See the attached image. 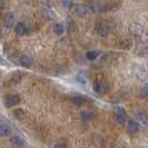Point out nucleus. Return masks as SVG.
I'll list each match as a JSON object with an SVG mask.
<instances>
[{
	"instance_id": "2",
	"label": "nucleus",
	"mask_w": 148,
	"mask_h": 148,
	"mask_svg": "<svg viewBox=\"0 0 148 148\" xmlns=\"http://www.w3.org/2000/svg\"><path fill=\"white\" fill-rule=\"evenodd\" d=\"M115 118L119 124H125L127 120V112L123 107H116L115 108Z\"/></svg>"
},
{
	"instance_id": "3",
	"label": "nucleus",
	"mask_w": 148,
	"mask_h": 148,
	"mask_svg": "<svg viewBox=\"0 0 148 148\" xmlns=\"http://www.w3.org/2000/svg\"><path fill=\"white\" fill-rule=\"evenodd\" d=\"M96 32L99 37H107L110 34V28L106 23H98L96 27Z\"/></svg>"
},
{
	"instance_id": "1",
	"label": "nucleus",
	"mask_w": 148,
	"mask_h": 148,
	"mask_svg": "<svg viewBox=\"0 0 148 148\" xmlns=\"http://www.w3.org/2000/svg\"><path fill=\"white\" fill-rule=\"evenodd\" d=\"M19 103H20V97L18 96V95H15V94L7 95V96L5 97V99H3V104H5V106L7 108H12V107L17 106Z\"/></svg>"
},
{
	"instance_id": "5",
	"label": "nucleus",
	"mask_w": 148,
	"mask_h": 148,
	"mask_svg": "<svg viewBox=\"0 0 148 148\" xmlns=\"http://www.w3.org/2000/svg\"><path fill=\"white\" fill-rule=\"evenodd\" d=\"M15 32L18 36H25L28 34V27L23 22H18L15 27Z\"/></svg>"
},
{
	"instance_id": "23",
	"label": "nucleus",
	"mask_w": 148,
	"mask_h": 148,
	"mask_svg": "<svg viewBox=\"0 0 148 148\" xmlns=\"http://www.w3.org/2000/svg\"><path fill=\"white\" fill-rule=\"evenodd\" d=\"M0 77H1V71H0Z\"/></svg>"
},
{
	"instance_id": "6",
	"label": "nucleus",
	"mask_w": 148,
	"mask_h": 148,
	"mask_svg": "<svg viewBox=\"0 0 148 148\" xmlns=\"http://www.w3.org/2000/svg\"><path fill=\"white\" fill-rule=\"evenodd\" d=\"M3 23L6 28H12L15 25V16L12 12H7L5 15V19H3Z\"/></svg>"
},
{
	"instance_id": "11",
	"label": "nucleus",
	"mask_w": 148,
	"mask_h": 148,
	"mask_svg": "<svg viewBox=\"0 0 148 148\" xmlns=\"http://www.w3.org/2000/svg\"><path fill=\"white\" fill-rule=\"evenodd\" d=\"M75 12L79 17H84L87 14V7L85 5H76L75 6Z\"/></svg>"
},
{
	"instance_id": "17",
	"label": "nucleus",
	"mask_w": 148,
	"mask_h": 148,
	"mask_svg": "<svg viewBox=\"0 0 148 148\" xmlns=\"http://www.w3.org/2000/svg\"><path fill=\"white\" fill-rule=\"evenodd\" d=\"M14 116H15L16 118H18V119H22V118H23V116H25V112H23V110H22V109L18 108V109L14 110Z\"/></svg>"
},
{
	"instance_id": "15",
	"label": "nucleus",
	"mask_w": 148,
	"mask_h": 148,
	"mask_svg": "<svg viewBox=\"0 0 148 148\" xmlns=\"http://www.w3.org/2000/svg\"><path fill=\"white\" fill-rule=\"evenodd\" d=\"M79 116H80V119H82V121H89V120H91V119H92L94 114H92L91 111L82 110V112L79 114Z\"/></svg>"
},
{
	"instance_id": "8",
	"label": "nucleus",
	"mask_w": 148,
	"mask_h": 148,
	"mask_svg": "<svg viewBox=\"0 0 148 148\" xmlns=\"http://www.w3.org/2000/svg\"><path fill=\"white\" fill-rule=\"evenodd\" d=\"M19 64L25 68H29L32 65V59L30 58L29 56H26V55H22L19 58Z\"/></svg>"
},
{
	"instance_id": "9",
	"label": "nucleus",
	"mask_w": 148,
	"mask_h": 148,
	"mask_svg": "<svg viewBox=\"0 0 148 148\" xmlns=\"http://www.w3.org/2000/svg\"><path fill=\"white\" fill-rule=\"evenodd\" d=\"M128 130L132 134L138 133V130H139V124L136 120H134V119L128 120Z\"/></svg>"
},
{
	"instance_id": "22",
	"label": "nucleus",
	"mask_w": 148,
	"mask_h": 148,
	"mask_svg": "<svg viewBox=\"0 0 148 148\" xmlns=\"http://www.w3.org/2000/svg\"><path fill=\"white\" fill-rule=\"evenodd\" d=\"M146 36L148 37V29H147V31H146Z\"/></svg>"
},
{
	"instance_id": "10",
	"label": "nucleus",
	"mask_w": 148,
	"mask_h": 148,
	"mask_svg": "<svg viewBox=\"0 0 148 148\" xmlns=\"http://www.w3.org/2000/svg\"><path fill=\"white\" fill-rule=\"evenodd\" d=\"M52 31H53V34H55V35H57V36H61V35H64V32H65V26H64L62 23H60V22H57V23H55V25H53V27H52Z\"/></svg>"
},
{
	"instance_id": "7",
	"label": "nucleus",
	"mask_w": 148,
	"mask_h": 148,
	"mask_svg": "<svg viewBox=\"0 0 148 148\" xmlns=\"http://www.w3.org/2000/svg\"><path fill=\"white\" fill-rule=\"evenodd\" d=\"M94 91L99 95H103L107 91V85L104 82H96L94 84Z\"/></svg>"
},
{
	"instance_id": "12",
	"label": "nucleus",
	"mask_w": 148,
	"mask_h": 148,
	"mask_svg": "<svg viewBox=\"0 0 148 148\" xmlns=\"http://www.w3.org/2000/svg\"><path fill=\"white\" fill-rule=\"evenodd\" d=\"M10 141H11V144L15 147H22L25 145V140L22 139L21 137H19V136H12Z\"/></svg>"
},
{
	"instance_id": "4",
	"label": "nucleus",
	"mask_w": 148,
	"mask_h": 148,
	"mask_svg": "<svg viewBox=\"0 0 148 148\" xmlns=\"http://www.w3.org/2000/svg\"><path fill=\"white\" fill-rule=\"evenodd\" d=\"M129 30L134 36H139L144 32V27H143V25L138 23V22H133L129 27Z\"/></svg>"
},
{
	"instance_id": "16",
	"label": "nucleus",
	"mask_w": 148,
	"mask_h": 148,
	"mask_svg": "<svg viewBox=\"0 0 148 148\" xmlns=\"http://www.w3.org/2000/svg\"><path fill=\"white\" fill-rule=\"evenodd\" d=\"M98 56H99V51H97V50H90V51L86 52V58L90 61L96 60Z\"/></svg>"
},
{
	"instance_id": "19",
	"label": "nucleus",
	"mask_w": 148,
	"mask_h": 148,
	"mask_svg": "<svg viewBox=\"0 0 148 148\" xmlns=\"http://www.w3.org/2000/svg\"><path fill=\"white\" fill-rule=\"evenodd\" d=\"M145 116H146L145 114H141V112H137V116H136V117H137V118L139 119V120H140L141 123H146V119H145Z\"/></svg>"
},
{
	"instance_id": "14",
	"label": "nucleus",
	"mask_w": 148,
	"mask_h": 148,
	"mask_svg": "<svg viewBox=\"0 0 148 148\" xmlns=\"http://www.w3.org/2000/svg\"><path fill=\"white\" fill-rule=\"evenodd\" d=\"M71 101H73V104H74L75 106H82V105L85 104V101H86V98L84 96L77 95V96L71 97Z\"/></svg>"
},
{
	"instance_id": "13",
	"label": "nucleus",
	"mask_w": 148,
	"mask_h": 148,
	"mask_svg": "<svg viewBox=\"0 0 148 148\" xmlns=\"http://www.w3.org/2000/svg\"><path fill=\"white\" fill-rule=\"evenodd\" d=\"M11 134V128L6 124H0V136L7 137Z\"/></svg>"
},
{
	"instance_id": "18",
	"label": "nucleus",
	"mask_w": 148,
	"mask_h": 148,
	"mask_svg": "<svg viewBox=\"0 0 148 148\" xmlns=\"http://www.w3.org/2000/svg\"><path fill=\"white\" fill-rule=\"evenodd\" d=\"M141 95L145 98H148V82H146L144 85V87L141 88Z\"/></svg>"
},
{
	"instance_id": "20",
	"label": "nucleus",
	"mask_w": 148,
	"mask_h": 148,
	"mask_svg": "<svg viewBox=\"0 0 148 148\" xmlns=\"http://www.w3.org/2000/svg\"><path fill=\"white\" fill-rule=\"evenodd\" d=\"M53 148H67V147L64 143H57V144L53 146Z\"/></svg>"
},
{
	"instance_id": "21",
	"label": "nucleus",
	"mask_w": 148,
	"mask_h": 148,
	"mask_svg": "<svg viewBox=\"0 0 148 148\" xmlns=\"http://www.w3.org/2000/svg\"><path fill=\"white\" fill-rule=\"evenodd\" d=\"M64 5L69 7V6H71V5H73V2H71V1H68V2H67V1H65V2H64Z\"/></svg>"
}]
</instances>
